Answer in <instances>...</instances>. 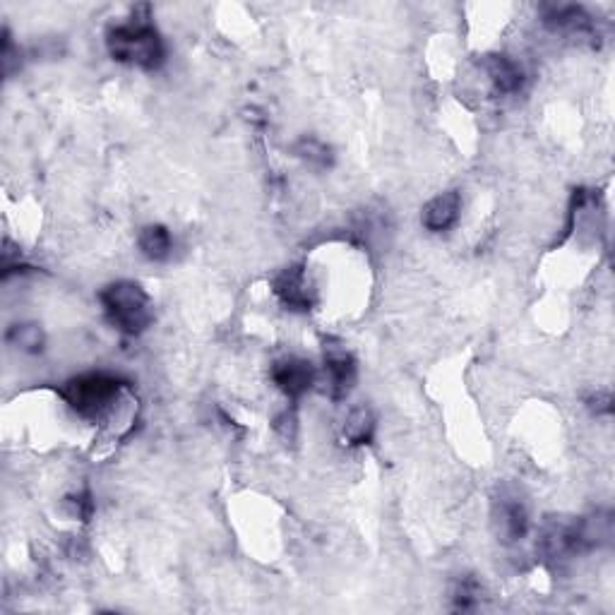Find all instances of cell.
<instances>
[{"label": "cell", "instance_id": "cell-15", "mask_svg": "<svg viewBox=\"0 0 615 615\" xmlns=\"http://www.w3.org/2000/svg\"><path fill=\"white\" fill-rule=\"evenodd\" d=\"M296 152H298V157H303L306 161H310V164L330 166V161H332L330 147H325V145H322V142L313 140V137H303V140L298 142Z\"/></svg>", "mask_w": 615, "mask_h": 615}, {"label": "cell", "instance_id": "cell-17", "mask_svg": "<svg viewBox=\"0 0 615 615\" xmlns=\"http://www.w3.org/2000/svg\"><path fill=\"white\" fill-rule=\"evenodd\" d=\"M589 409L594 411L596 416H606L613 411V399H611V392H596L594 397L589 399Z\"/></svg>", "mask_w": 615, "mask_h": 615}, {"label": "cell", "instance_id": "cell-12", "mask_svg": "<svg viewBox=\"0 0 615 615\" xmlns=\"http://www.w3.org/2000/svg\"><path fill=\"white\" fill-rule=\"evenodd\" d=\"M543 22L551 29H560V32H589L591 29V17L584 13V8H577V5L551 8Z\"/></svg>", "mask_w": 615, "mask_h": 615}, {"label": "cell", "instance_id": "cell-3", "mask_svg": "<svg viewBox=\"0 0 615 615\" xmlns=\"http://www.w3.org/2000/svg\"><path fill=\"white\" fill-rule=\"evenodd\" d=\"M125 382L113 373H85L61 387V397L82 419H101L116 404Z\"/></svg>", "mask_w": 615, "mask_h": 615}, {"label": "cell", "instance_id": "cell-16", "mask_svg": "<svg viewBox=\"0 0 615 615\" xmlns=\"http://www.w3.org/2000/svg\"><path fill=\"white\" fill-rule=\"evenodd\" d=\"M68 510L70 515L75 519H82V522H87L89 517L94 515V500L89 493H77L73 498L68 500Z\"/></svg>", "mask_w": 615, "mask_h": 615}, {"label": "cell", "instance_id": "cell-2", "mask_svg": "<svg viewBox=\"0 0 615 615\" xmlns=\"http://www.w3.org/2000/svg\"><path fill=\"white\" fill-rule=\"evenodd\" d=\"M101 306H104L106 318L118 332L130 334V337H137L152 325L154 320V306L152 298L140 284L128 282H113L106 286L104 291L99 294Z\"/></svg>", "mask_w": 615, "mask_h": 615}, {"label": "cell", "instance_id": "cell-9", "mask_svg": "<svg viewBox=\"0 0 615 615\" xmlns=\"http://www.w3.org/2000/svg\"><path fill=\"white\" fill-rule=\"evenodd\" d=\"M483 70H486L488 80H491V85L498 94H517L519 89L524 87L522 65L512 61V58L500 56V53L483 58Z\"/></svg>", "mask_w": 615, "mask_h": 615}, {"label": "cell", "instance_id": "cell-10", "mask_svg": "<svg viewBox=\"0 0 615 615\" xmlns=\"http://www.w3.org/2000/svg\"><path fill=\"white\" fill-rule=\"evenodd\" d=\"M137 246H140V253L145 255L147 260L164 262L169 260L173 253V238L166 226L152 224L140 231V236H137Z\"/></svg>", "mask_w": 615, "mask_h": 615}, {"label": "cell", "instance_id": "cell-4", "mask_svg": "<svg viewBox=\"0 0 615 615\" xmlns=\"http://www.w3.org/2000/svg\"><path fill=\"white\" fill-rule=\"evenodd\" d=\"M325 378H327V394L334 402H344L351 390L356 387L358 366L356 358L339 342H325Z\"/></svg>", "mask_w": 615, "mask_h": 615}, {"label": "cell", "instance_id": "cell-5", "mask_svg": "<svg viewBox=\"0 0 615 615\" xmlns=\"http://www.w3.org/2000/svg\"><path fill=\"white\" fill-rule=\"evenodd\" d=\"M272 291L289 310L306 313V310L315 306V291L308 282L306 267L303 265H291L279 272L272 282Z\"/></svg>", "mask_w": 615, "mask_h": 615}, {"label": "cell", "instance_id": "cell-11", "mask_svg": "<svg viewBox=\"0 0 615 615\" xmlns=\"http://www.w3.org/2000/svg\"><path fill=\"white\" fill-rule=\"evenodd\" d=\"M375 435V416L368 406H356L344 421V438L346 443L361 447L373 443Z\"/></svg>", "mask_w": 615, "mask_h": 615}, {"label": "cell", "instance_id": "cell-1", "mask_svg": "<svg viewBox=\"0 0 615 615\" xmlns=\"http://www.w3.org/2000/svg\"><path fill=\"white\" fill-rule=\"evenodd\" d=\"M106 49L113 61L135 65L140 70H157L166 58L164 39L149 22L147 5H140L128 22L106 32Z\"/></svg>", "mask_w": 615, "mask_h": 615}, {"label": "cell", "instance_id": "cell-14", "mask_svg": "<svg viewBox=\"0 0 615 615\" xmlns=\"http://www.w3.org/2000/svg\"><path fill=\"white\" fill-rule=\"evenodd\" d=\"M479 596H481V587L474 577H462L457 582L455 591H452V601H455V608H459V611H469V608H474Z\"/></svg>", "mask_w": 615, "mask_h": 615}, {"label": "cell", "instance_id": "cell-7", "mask_svg": "<svg viewBox=\"0 0 615 615\" xmlns=\"http://www.w3.org/2000/svg\"><path fill=\"white\" fill-rule=\"evenodd\" d=\"M495 522L505 541H522L529 531V512L517 493H500L495 500Z\"/></svg>", "mask_w": 615, "mask_h": 615}, {"label": "cell", "instance_id": "cell-13", "mask_svg": "<svg viewBox=\"0 0 615 615\" xmlns=\"http://www.w3.org/2000/svg\"><path fill=\"white\" fill-rule=\"evenodd\" d=\"M8 342L15 344L17 349L37 354V351H41V346H44V334H41L37 325H15L10 327Z\"/></svg>", "mask_w": 615, "mask_h": 615}, {"label": "cell", "instance_id": "cell-8", "mask_svg": "<svg viewBox=\"0 0 615 615\" xmlns=\"http://www.w3.org/2000/svg\"><path fill=\"white\" fill-rule=\"evenodd\" d=\"M459 212H462V195L457 190H447V193L435 195L423 207L421 222L433 234H443V231H450L459 222Z\"/></svg>", "mask_w": 615, "mask_h": 615}, {"label": "cell", "instance_id": "cell-6", "mask_svg": "<svg viewBox=\"0 0 615 615\" xmlns=\"http://www.w3.org/2000/svg\"><path fill=\"white\" fill-rule=\"evenodd\" d=\"M272 382L289 399H298L315 385V368L301 356L279 358L272 366Z\"/></svg>", "mask_w": 615, "mask_h": 615}]
</instances>
